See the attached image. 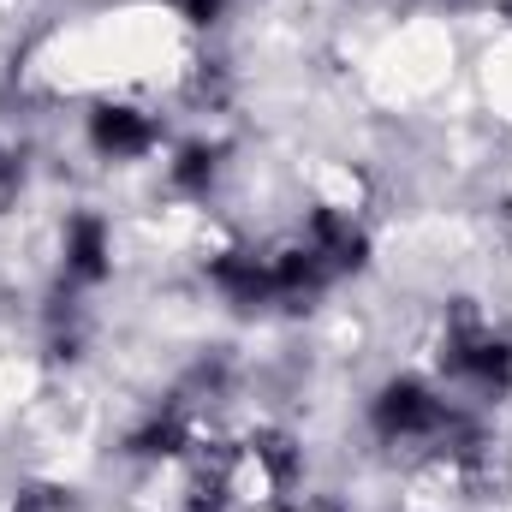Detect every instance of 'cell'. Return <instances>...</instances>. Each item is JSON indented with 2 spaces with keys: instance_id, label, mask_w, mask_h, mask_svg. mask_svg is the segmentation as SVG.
<instances>
[{
  "instance_id": "6da1fadb",
  "label": "cell",
  "mask_w": 512,
  "mask_h": 512,
  "mask_svg": "<svg viewBox=\"0 0 512 512\" xmlns=\"http://www.w3.org/2000/svg\"><path fill=\"white\" fill-rule=\"evenodd\" d=\"M447 364L453 370H465V376H477V382H507L512 376V352L501 334H489L465 304L453 310V334H447Z\"/></svg>"
},
{
  "instance_id": "7a4b0ae2",
  "label": "cell",
  "mask_w": 512,
  "mask_h": 512,
  "mask_svg": "<svg viewBox=\"0 0 512 512\" xmlns=\"http://www.w3.org/2000/svg\"><path fill=\"white\" fill-rule=\"evenodd\" d=\"M376 423H382V435H423V429L441 423V405L417 382H393L376 405Z\"/></svg>"
},
{
  "instance_id": "3957f363",
  "label": "cell",
  "mask_w": 512,
  "mask_h": 512,
  "mask_svg": "<svg viewBox=\"0 0 512 512\" xmlns=\"http://www.w3.org/2000/svg\"><path fill=\"white\" fill-rule=\"evenodd\" d=\"M149 137H155V126H149L137 108H102V114H96V143L114 149V155H137V149H149Z\"/></svg>"
},
{
  "instance_id": "277c9868",
  "label": "cell",
  "mask_w": 512,
  "mask_h": 512,
  "mask_svg": "<svg viewBox=\"0 0 512 512\" xmlns=\"http://www.w3.org/2000/svg\"><path fill=\"white\" fill-rule=\"evenodd\" d=\"M66 262H72V274H84V280H96V274L108 268V233H102V221H90V215L72 221V233H66Z\"/></svg>"
},
{
  "instance_id": "5b68a950",
  "label": "cell",
  "mask_w": 512,
  "mask_h": 512,
  "mask_svg": "<svg viewBox=\"0 0 512 512\" xmlns=\"http://www.w3.org/2000/svg\"><path fill=\"white\" fill-rule=\"evenodd\" d=\"M179 441H185L179 417H161V423H149V429L137 435V453H179Z\"/></svg>"
},
{
  "instance_id": "8992f818",
  "label": "cell",
  "mask_w": 512,
  "mask_h": 512,
  "mask_svg": "<svg viewBox=\"0 0 512 512\" xmlns=\"http://www.w3.org/2000/svg\"><path fill=\"white\" fill-rule=\"evenodd\" d=\"M203 179H215V155L209 149H185V161H179V185H203Z\"/></svg>"
},
{
  "instance_id": "52a82bcc",
  "label": "cell",
  "mask_w": 512,
  "mask_h": 512,
  "mask_svg": "<svg viewBox=\"0 0 512 512\" xmlns=\"http://www.w3.org/2000/svg\"><path fill=\"white\" fill-rule=\"evenodd\" d=\"M60 507H66V501H60L54 489H30V495H18V507L12 512H60Z\"/></svg>"
},
{
  "instance_id": "ba28073f",
  "label": "cell",
  "mask_w": 512,
  "mask_h": 512,
  "mask_svg": "<svg viewBox=\"0 0 512 512\" xmlns=\"http://www.w3.org/2000/svg\"><path fill=\"white\" fill-rule=\"evenodd\" d=\"M179 12H185L191 24H209V18L221 12V0H179Z\"/></svg>"
}]
</instances>
